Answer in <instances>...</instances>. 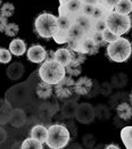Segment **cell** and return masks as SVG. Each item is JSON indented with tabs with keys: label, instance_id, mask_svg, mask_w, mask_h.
<instances>
[{
	"label": "cell",
	"instance_id": "obj_1",
	"mask_svg": "<svg viewBox=\"0 0 132 149\" xmlns=\"http://www.w3.org/2000/svg\"><path fill=\"white\" fill-rule=\"evenodd\" d=\"M39 76L41 81L56 86L66 76L65 67L56 61H45L39 68Z\"/></svg>",
	"mask_w": 132,
	"mask_h": 149
},
{
	"label": "cell",
	"instance_id": "obj_2",
	"mask_svg": "<svg viewBox=\"0 0 132 149\" xmlns=\"http://www.w3.org/2000/svg\"><path fill=\"white\" fill-rule=\"evenodd\" d=\"M71 140L68 129L63 124H52L48 127V139L46 145L50 149H64Z\"/></svg>",
	"mask_w": 132,
	"mask_h": 149
},
{
	"label": "cell",
	"instance_id": "obj_3",
	"mask_svg": "<svg viewBox=\"0 0 132 149\" xmlns=\"http://www.w3.org/2000/svg\"><path fill=\"white\" fill-rule=\"evenodd\" d=\"M106 52H107L108 58L112 62H115V63L126 62L132 55L131 42L128 39H125V38L120 37L115 42L108 45Z\"/></svg>",
	"mask_w": 132,
	"mask_h": 149
},
{
	"label": "cell",
	"instance_id": "obj_4",
	"mask_svg": "<svg viewBox=\"0 0 132 149\" xmlns=\"http://www.w3.org/2000/svg\"><path fill=\"white\" fill-rule=\"evenodd\" d=\"M57 29V17L51 13H41L34 21V32L42 39L52 38Z\"/></svg>",
	"mask_w": 132,
	"mask_h": 149
},
{
	"label": "cell",
	"instance_id": "obj_5",
	"mask_svg": "<svg viewBox=\"0 0 132 149\" xmlns=\"http://www.w3.org/2000/svg\"><path fill=\"white\" fill-rule=\"evenodd\" d=\"M106 23H107V29H109L116 36L121 37L131 30L132 18L130 17V15H123L113 10L107 16Z\"/></svg>",
	"mask_w": 132,
	"mask_h": 149
},
{
	"label": "cell",
	"instance_id": "obj_6",
	"mask_svg": "<svg viewBox=\"0 0 132 149\" xmlns=\"http://www.w3.org/2000/svg\"><path fill=\"white\" fill-rule=\"evenodd\" d=\"M54 92L56 93L57 98L67 99L75 92V81L71 76H65L59 83L54 87Z\"/></svg>",
	"mask_w": 132,
	"mask_h": 149
},
{
	"label": "cell",
	"instance_id": "obj_7",
	"mask_svg": "<svg viewBox=\"0 0 132 149\" xmlns=\"http://www.w3.org/2000/svg\"><path fill=\"white\" fill-rule=\"evenodd\" d=\"M82 0H71L64 5H59L58 7V15H66L70 16L75 21V18L82 14Z\"/></svg>",
	"mask_w": 132,
	"mask_h": 149
},
{
	"label": "cell",
	"instance_id": "obj_8",
	"mask_svg": "<svg viewBox=\"0 0 132 149\" xmlns=\"http://www.w3.org/2000/svg\"><path fill=\"white\" fill-rule=\"evenodd\" d=\"M26 55H27V59L30 62L39 64V63H43L46 61L47 50L41 45H33L26 50Z\"/></svg>",
	"mask_w": 132,
	"mask_h": 149
},
{
	"label": "cell",
	"instance_id": "obj_9",
	"mask_svg": "<svg viewBox=\"0 0 132 149\" xmlns=\"http://www.w3.org/2000/svg\"><path fill=\"white\" fill-rule=\"evenodd\" d=\"M79 52H82L85 56L87 55H97L99 52V47L94 42V40L89 37L88 34H85L79 42V48H78Z\"/></svg>",
	"mask_w": 132,
	"mask_h": 149
},
{
	"label": "cell",
	"instance_id": "obj_10",
	"mask_svg": "<svg viewBox=\"0 0 132 149\" xmlns=\"http://www.w3.org/2000/svg\"><path fill=\"white\" fill-rule=\"evenodd\" d=\"M94 87V82L90 77L82 76L75 81V93L79 96H87Z\"/></svg>",
	"mask_w": 132,
	"mask_h": 149
},
{
	"label": "cell",
	"instance_id": "obj_11",
	"mask_svg": "<svg viewBox=\"0 0 132 149\" xmlns=\"http://www.w3.org/2000/svg\"><path fill=\"white\" fill-rule=\"evenodd\" d=\"M94 23H95V21L90 16H87V15H83V14L79 15L74 21V24L76 26H79L85 34H88L91 31H94Z\"/></svg>",
	"mask_w": 132,
	"mask_h": 149
},
{
	"label": "cell",
	"instance_id": "obj_12",
	"mask_svg": "<svg viewBox=\"0 0 132 149\" xmlns=\"http://www.w3.org/2000/svg\"><path fill=\"white\" fill-rule=\"evenodd\" d=\"M30 138L34 139V140L41 142V143L43 145V143H46V141H47V139H48V129L41 124L34 125V126L31 129Z\"/></svg>",
	"mask_w": 132,
	"mask_h": 149
},
{
	"label": "cell",
	"instance_id": "obj_13",
	"mask_svg": "<svg viewBox=\"0 0 132 149\" xmlns=\"http://www.w3.org/2000/svg\"><path fill=\"white\" fill-rule=\"evenodd\" d=\"M71 59H72V56H71V51L68 48H59L55 51L54 61L59 63L61 66L64 67L68 66L71 64Z\"/></svg>",
	"mask_w": 132,
	"mask_h": 149
},
{
	"label": "cell",
	"instance_id": "obj_14",
	"mask_svg": "<svg viewBox=\"0 0 132 149\" xmlns=\"http://www.w3.org/2000/svg\"><path fill=\"white\" fill-rule=\"evenodd\" d=\"M36 96H38L40 99H49V98L52 96L54 86L48 84V83L41 81L40 83L36 84Z\"/></svg>",
	"mask_w": 132,
	"mask_h": 149
},
{
	"label": "cell",
	"instance_id": "obj_15",
	"mask_svg": "<svg viewBox=\"0 0 132 149\" xmlns=\"http://www.w3.org/2000/svg\"><path fill=\"white\" fill-rule=\"evenodd\" d=\"M9 51L12 52L14 56H22L24 55L26 51V45H25L24 40L22 39H14L12 42L9 43Z\"/></svg>",
	"mask_w": 132,
	"mask_h": 149
},
{
	"label": "cell",
	"instance_id": "obj_16",
	"mask_svg": "<svg viewBox=\"0 0 132 149\" xmlns=\"http://www.w3.org/2000/svg\"><path fill=\"white\" fill-rule=\"evenodd\" d=\"M117 116L123 121H129L132 117V106L129 102H121L116 107Z\"/></svg>",
	"mask_w": 132,
	"mask_h": 149
},
{
	"label": "cell",
	"instance_id": "obj_17",
	"mask_svg": "<svg viewBox=\"0 0 132 149\" xmlns=\"http://www.w3.org/2000/svg\"><path fill=\"white\" fill-rule=\"evenodd\" d=\"M23 73H24V68H23V65L20 63H14L7 68V75L12 80L20 79L23 75Z\"/></svg>",
	"mask_w": 132,
	"mask_h": 149
},
{
	"label": "cell",
	"instance_id": "obj_18",
	"mask_svg": "<svg viewBox=\"0 0 132 149\" xmlns=\"http://www.w3.org/2000/svg\"><path fill=\"white\" fill-rule=\"evenodd\" d=\"M114 12L123 15H130L132 13V0H120L114 7Z\"/></svg>",
	"mask_w": 132,
	"mask_h": 149
},
{
	"label": "cell",
	"instance_id": "obj_19",
	"mask_svg": "<svg viewBox=\"0 0 132 149\" xmlns=\"http://www.w3.org/2000/svg\"><path fill=\"white\" fill-rule=\"evenodd\" d=\"M74 25V19L66 15H58L57 17V27L64 31H70Z\"/></svg>",
	"mask_w": 132,
	"mask_h": 149
},
{
	"label": "cell",
	"instance_id": "obj_20",
	"mask_svg": "<svg viewBox=\"0 0 132 149\" xmlns=\"http://www.w3.org/2000/svg\"><path fill=\"white\" fill-rule=\"evenodd\" d=\"M52 39L56 43L64 45V43H67L70 41V33H68V31H64V30H60L57 27L52 34Z\"/></svg>",
	"mask_w": 132,
	"mask_h": 149
},
{
	"label": "cell",
	"instance_id": "obj_21",
	"mask_svg": "<svg viewBox=\"0 0 132 149\" xmlns=\"http://www.w3.org/2000/svg\"><path fill=\"white\" fill-rule=\"evenodd\" d=\"M121 139L126 149H132V126H125L121 130Z\"/></svg>",
	"mask_w": 132,
	"mask_h": 149
},
{
	"label": "cell",
	"instance_id": "obj_22",
	"mask_svg": "<svg viewBox=\"0 0 132 149\" xmlns=\"http://www.w3.org/2000/svg\"><path fill=\"white\" fill-rule=\"evenodd\" d=\"M21 149H43V145L32 138H26L21 145Z\"/></svg>",
	"mask_w": 132,
	"mask_h": 149
},
{
	"label": "cell",
	"instance_id": "obj_23",
	"mask_svg": "<svg viewBox=\"0 0 132 149\" xmlns=\"http://www.w3.org/2000/svg\"><path fill=\"white\" fill-rule=\"evenodd\" d=\"M71 51V56H72V59H71V65H74V66H81L87 57L85 55L82 54V52H79V51H75V50H70Z\"/></svg>",
	"mask_w": 132,
	"mask_h": 149
},
{
	"label": "cell",
	"instance_id": "obj_24",
	"mask_svg": "<svg viewBox=\"0 0 132 149\" xmlns=\"http://www.w3.org/2000/svg\"><path fill=\"white\" fill-rule=\"evenodd\" d=\"M14 13H15V6L13 5L12 2H5V3L1 5V7H0V14L3 17L8 18V17H10V16L14 15Z\"/></svg>",
	"mask_w": 132,
	"mask_h": 149
},
{
	"label": "cell",
	"instance_id": "obj_25",
	"mask_svg": "<svg viewBox=\"0 0 132 149\" xmlns=\"http://www.w3.org/2000/svg\"><path fill=\"white\" fill-rule=\"evenodd\" d=\"M68 33H70V40H81L85 36V33H84L83 31L75 24L71 27V30L68 31Z\"/></svg>",
	"mask_w": 132,
	"mask_h": 149
},
{
	"label": "cell",
	"instance_id": "obj_26",
	"mask_svg": "<svg viewBox=\"0 0 132 149\" xmlns=\"http://www.w3.org/2000/svg\"><path fill=\"white\" fill-rule=\"evenodd\" d=\"M3 32H5V34H6L7 37L14 38L18 34V32H20V26L17 24H15V23H8Z\"/></svg>",
	"mask_w": 132,
	"mask_h": 149
},
{
	"label": "cell",
	"instance_id": "obj_27",
	"mask_svg": "<svg viewBox=\"0 0 132 149\" xmlns=\"http://www.w3.org/2000/svg\"><path fill=\"white\" fill-rule=\"evenodd\" d=\"M103 39H104V41H105V43H107V45H110V43H113V42H115L117 39H119V36H116L115 33H113L109 29H106L103 33Z\"/></svg>",
	"mask_w": 132,
	"mask_h": 149
},
{
	"label": "cell",
	"instance_id": "obj_28",
	"mask_svg": "<svg viewBox=\"0 0 132 149\" xmlns=\"http://www.w3.org/2000/svg\"><path fill=\"white\" fill-rule=\"evenodd\" d=\"M88 36H89V37L94 40V42L96 43L99 48L106 45V43H105V41H104V39H103V34H101V33H99V32L91 31L90 33H88Z\"/></svg>",
	"mask_w": 132,
	"mask_h": 149
},
{
	"label": "cell",
	"instance_id": "obj_29",
	"mask_svg": "<svg viewBox=\"0 0 132 149\" xmlns=\"http://www.w3.org/2000/svg\"><path fill=\"white\" fill-rule=\"evenodd\" d=\"M65 71H66V74L71 77H74V76H79V75L82 73V68L81 66H74V65H68L65 67Z\"/></svg>",
	"mask_w": 132,
	"mask_h": 149
},
{
	"label": "cell",
	"instance_id": "obj_30",
	"mask_svg": "<svg viewBox=\"0 0 132 149\" xmlns=\"http://www.w3.org/2000/svg\"><path fill=\"white\" fill-rule=\"evenodd\" d=\"M12 61V52L9 51V49H5L1 48L0 49V63L2 64H7Z\"/></svg>",
	"mask_w": 132,
	"mask_h": 149
},
{
	"label": "cell",
	"instance_id": "obj_31",
	"mask_svg": "<svg viewBox=\"0 0 132 149\" xmlns=\"http://www.w3.org/2000/svg\"><path fill=\"white\" fill-rule=\"evenodd\" d=\"M106 29H107L106 19H98V21H95V23H94V31H95V32L103 33Z\"/></svg>",
	"mask_w": 132,
	"mask_h": 149
},
{
	"label": "cell",
	"instance_id": "obj_32",
	"mask_svg": "<svg viewBox=\"0 0 132 149\" xmlns=\"http://www.w3.org/2000/svg\"><path fill=\"white\" fill-rule=\"evenodd\" d=\"M94 8H95V6H92V5L83 3V6H82V14L91 17V15H92V13H94Z\"/></svg>",
	"mask_w": 132,
	"mask_h": 149
},
{
	"label": "cell",
	"instance_id": "obj_33",
	"mask_svg": "<svg viewBox=\"0 0 132 149\" xmlns=\"http://www.w3.org/2000/svg\"><path fill=\"white\" fill-rule=\"evenodd\" d=\"M7 24H8L7 18L3 17V16L0 14V32H3V31H5V29H6Z\"/></svg>",
	"mask_w": 132,
	"mask_h": 149
},
{
	"label": "cell",
	"instance_id": "obj_34",
	"mask_svg": "<svg viewBox=\"0 0 132 149\" xmlns=\"http://www.w3.org/2000/svg\"><path fill=\"white\" fill-rule=\"evenodd\" d=\"M119 1H120V0H100V2L105 3L106 6L110 7V8H113V9H114V7L117 5V2H119Z\"/></svg>",
	"mask_w": 132,
	"mask_h": 149
},
{
	"label": "cell",
	"instance_id": "obj_35",
	"mask_svg": "<svg viewBox=\"0 0 132 149\" xmlns=\"http://www.w3.org/2000/svg\"><path fill=\"white\" fill-rule=\"evenodd\" d=\"M83 3H87V5H92V6H96L100 2V0H82Z\"/></svg>",
	"mask_w": 132,
	"mask_h": 149
},
{
	"label": "cell",
	"instance_id": "obj_36",
	"mask_svg": "<svg viewBox=\"0 0 132 149\" xmlns=\"http://www.w3.org/2000/svg\"><path fill=\"white\" fill-rule=\"evenodd\" d=\"M5 139H6V131L0 127V142L5 141Z\"/></svg>",
	"mask_w": 132,
	"mask_h": 149
},
{
	"label": "cell",
	"instance_id": "obj_37",
	"mask_svg": "<svg viewBox=\"0 0 132 149\" xmlns=\"http://www.w3.org/2000/svg\"><path fill=\"white\" fill-rule=\"evenodd\" d=\"M105 149H121L117 145H115V143H110V145H108L106 146V148Z\"/></svg>",
	"mask_w": 132,
	"mask_h": 149
},
{
	"label": "cell",
	"instance_id": "obj_38",
	"mask_svg": "<svg viewBox=\"0 0 132 149\" xmlns=\"http://www.w3.org/2000/svg\"><path fill=\"white\" fill-rule=\"evenodd\" d=\"M68 1H71V0H59V5H64V3L68 2Z\"/></svg>",
	"mask_w": 132,
	"mask_h": 149
},
{
	"label": "cell",
	"instance_id": "obj_39",
	"mask_svg": "<svg viewBox=\"0 0 132 149\" xmlns=\"http://www.w3.org/2000/svg\"><path fill=\"white\" fill-rule=\"evenodd\" d=\"M130 105L132 106V91L130 92Z\"/></svg>",
	"mask_w": 132,
	"mask_h": 149
},
{
	"label": "cell",
	"instance_id": "obj_40",
	"mask_svg": "<svg viewBox=\"0 0 132 149\" xmlns=\"http://www.w3.org/2000/svg\"><path fill=\"white\" fill-rule=\"evenodd\" d=\"M1 5H2V0H0V7H1Z\"/></svg>",
	"mask_w": 132,
	"mask_h": 149
},
{
	"label": "cell",
	"instance_id": "obj_41",
	"mask_svg": "<svg viewBox=\"0 0 132 149\" xmlns=\"http://www.w3.org/2000/svg\"><path fill=\"white\" fill-rule=\"evenodd\" d=\"M0 49H1V48H0Z\"/></svg>",
	"mask_w": 132,
	"mask_h": 149
}]
</instances>
